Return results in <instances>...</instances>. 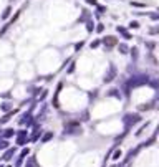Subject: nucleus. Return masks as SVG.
Segmentation results:
<instances>
[{
  "mask_svg": "<svg viewBox=\"0 0 159 167\" xmlns=\"http://www.w3.org/2000/svg\"><path fill=\"white\" fill-rule=\"evenodd\" d=\"M131 5H133V7H139V8H144V7H146V3H143V2H131Z\"/></svg>",
  "mask_w": 159,
  "mask_h": 167,
  "instance_id": "473e14b6",
  "label": "nucleus"
},
{
  "mask_svg": "<svg viewBox=\"0 0 159 167\" xmlns=\"http://www.w3.org/2000/svg\"><path fill=\"white\" fill-rule=\"evenodd\" d=\"M157 33H159V25L149 28V35H157Z\"/></svg>",
  "mask_w": 159,
  "mask_h": 167,
  "instance_id": "c85d7f7f",
  "label": "nucleus"
},
{
  "mask_svg": "<svg viewBox=\"0 0 159 167\" xmlns=\"http://www.w3.org/2000/svg\"><path fill=\"white\" fill-rule=\"evenodd\" d=\"M116 76H118V68L113 63H109V68H108V71H106V75L103 76V83H106V84L111 83Z\"/></svg>",
  "mask_w": 159,
  "mask_h": 167,
  "instance_id": "20e7f679",
  "label": "nucleus"
},
{
  "mask_svg": "<svg viewBox=\"0 0 159 167\" xmlns=\"http://www.w3.org/2000/svg\"><path fill=\"white\" fill-rule=\"evenodd\" d=\"M53 139V132L51 131H48V132H43V136H42V142H48V141H51Z\"/></svg>",
  "mask_w": 159,
  "mask_h": 167,
  "instance_id": "2eb2a0df",
  "label": "nucleus"
},
{
  "mask_svg": "<svg viewBox=\"0 0 159 167\" xmlns=\"http://www.w3.org/2000/svg\"><path fill=\"white\" fill-rule=\"evenodd\" d=\"M15 152H17V149H15V147H8L7 151H3L2 161H3V162H8V161H12V159H13V156H15Z\"/></svg>",
  "mask_w": 159,
  "mask_h": 167,
  "instance_id": "423d86ee",
  "label": "nucleus"
},
{
  "mask_svg": "<svg viewBox=\"0 0 159 167\" xmlns=\"http://www.w3.org/2000/svg\"><path fill=\"white\" fill-rule=\"evenodd\" d=\"M106 96H109V98H116V99H121V93H119V89L111 88V89H108V91H106Z\"/></svg>",
  "mask_w": 159,
  "mask_h": 167,
  "instance_id": "1a4fd4ad",
  "label": "nucleus"
},
{
  "mask_svg": "<svg viewBox=\"0 0 159 167\" xmlns=\"http://www.w3.org/2000/svg\"><path fill=\"white\" fill-rule=\"evenodd\" d=\"M28 154H30V149H28V147H23L22 152H20V157H27Z\"/></svg>",
  "mask_w": 159,
  "mask_h": 167,
  "instance_id": "7c9ffc66",
  "label": "nucleus"
},
{
  "mask_svg": "<svg viewBox=\"0 0 159 167\" xmlns=\"http://www.w3.org/2000/svg\"><path fill=\"white\" fill-rule=\"evenodd\" d=\"M17 111H10V113H5V114H3V116L2 118H0V124H5V122H8V121H10V119H12V116H13V114H15Z\"/></svg>",
  "mask_w": 159,
  "mask_h": 167,
  "instance_id": "9b49d317",
  "label": "nucleus"
},
{
  "mask_svg": "<svg viewBox=\"0 0 159 167\" xmlns=\"http://www.w3.org/2000/svg\"><path fill=\"white\" fill-rule=\"evenodd\" d=\"M118 50H119V53H121V55H128L131 48H129L126 43H119V45H118Z\"/></svg>",
  "mask_w": 159,
  "mask_h": 167,
  "instance_id": "ddd939ff",
  "label": "nucleus"
},
{
  "mask_svg": "<svg viewBox=\"0 0 159 167\" xmlns=\"http://www.w3.org/2000/svg\"><path fill=\"white\" fill-rule=\"evenodd\" d=\"M154 134H156V136L159 134V124H157V126H156V131H154Z\"/></svg>",
  "mask_w": 159,
  "mask_h": 167,
  "instance_id": "79ce46f5",
  "label": "nucleus"
},
{
  "mask_svg": "<svg viewBox=\"0 0 159 167\" xmlns=\"http://www.w3.org/2000/svg\"><path fill=\"white\" fill-rule=\"evenodd\" d=\"M129 28H133V30H136V28H139V22L133 20L131 23H129Z\"/></svg>",
  "mask_w": 159,
  "mask_h": 167,
  "instance_id": "72a5a7b5",
  "label": "nucleus"
},
{
  "mask_svg": "<svg viewBox=\"0 0 159 167\" xmlns=\"http://www.w3.org/2000/svg\"><path fill=\"white\" fill-rule=\"evenodd\" d=\"M86 28H88V32H93V23L88 22V23H86Z\"/></svg>",
  "mask_w": 159,
  "mask_h": 167,
  "instance_id": "58836bf2",
  "label": "nucleus"
},
{
  "mask_svg": "<svg viewBox=\"0 0 159 167\" xmlns=\"http://www.w3.org/2000/svg\"><path fill=\"white\" fill-rule=\"evenodd\" d=\"M0 109H2L3 113H10V111H13V106H12V103L5 101V103H2V104H0Z\"/></svg>",
  "mask_w": 159,
  "mask_h": 167,
  "instance_id": "f8f14e48",
  "label": "nucleus"
},
{
  "mask_svg": "<svg viewBox=\"0 0 159 167\" xmlns=\"http://www.w3.org/2000/svg\"><path fill=\"white\" fill-rule=\"evenodd\" d=\"M86 2H88L90 5H98V3H96V0H86Z\"/></svg>",
  "mask_w": 159,
  "mask_h": 167,
  "instance_id": "a19ab883",
  "label": "nucleus"
},
{
  "mask_svg": "<svg viewBox=\"0 0 159 167\" xmlns=\"http://www.w3.org/2000/svg\"><path fill=\"white\" fill-rule=\"evenodd\" d=\"M119 157H121V151H119V149H114V152H113V157H111V159H113V161H118Z\"/></svg>",
  "mask_w": 159,
  "mask_h": 167,
  "instance_id": "a878e982",
  "label": "nucleus"
},
{
  "mask_svg": "<svg viewBox=\"0 0 159 167\" xmlns=\"http://www.w3.org/2000/svg\"><path fill=\"white\" fill-rule=\"evenodd\" d=\"M101 45V40H99V38H98V40H93V41H91V43H90V46H91V48H98V46Z\"/></svg>",
  "mask_w": 159,
  "mask_h": 167,
  "instance_id": "bb28decb",
  "label": "nucleus"
},
{
  "mask_svg": "<svg viewBox=\"0 0 159 167\" xmlns=\"http://www.w3.org/2000/svg\"><path fill=\"white\" fill-rule=\"evenodd\" d=\"M0 167H2V165H0Z\"/></svg>",
  "mask_w": 159,
  "mask_h": 167,
  "instance_id": "49530a36",
  "label": "nucleus"
},
{
  "mask_svg": "<svg viewBox=\"0 0 159 167\" xmlns=\"http://www.w3.org/2000/svg\"><path fill=\"white\" fill-rule=\"evenodd\" d=\"M80 121H81V122H85V121H90V113H88V111H83V113H81V118H80Z\"/></svg>",
  "mask_w": 159,
  "mask_h": 167,
  "instance_id": "5701e85b",
  "label": "nucleus"
},
{
  "mask_svg": "<svg viewBox=\"0 0 159 167\" xmlns=\"http://www.w3.org/2000/svg\"><path fill=\"white\" fill-rule=\"evenodd\" d=\"M10 12H12V7H7L5 10H3V13H2V18H8L10 17Z\"/></svg>",
  "mask_w": 159,
  "mask_h": 167,
  "instance_id": "cd10ccee",
  "label": "nucleus"
},
{
  "mask_svg": "<svg viewBox=\"0 0 159 167\" xmlns=\"http://www.w3.org/2000/svg\"><path fill=\"white\" fill-rule=\"evenodd\" d=\"M141 121H143V118H141V114H139V113H126L123 116V124L126 126V129L133 127L134 124H138Z\"/></svg>",
  "mask_w": 159,
  "mask_h": 167,
  "instance_id": "f03ea898",
  "label": "nucleus"
},
{
  "mask_svg": "<svg viewBox=\"0 0 159 167\" xmlns=\"http://www.w3.org/2000/svg\"><path fill=\"white\" fill-rule=\"evenodd\" d=\"M152 18V20H159V13H151V15H149Z\"/></svg>",
  "mask_w": 159,
  "mask_h": 167,
  "instance_id": "ea45409f",
  "label": "nucleus"
},
{
  "mask_svg": "<svg viewBox=\"0 0 159 167\" xmlns=\"http://www.w3.org/2000/svg\"><path fill=\"white\" fill-rule=\"evenodd\" d=\"M129 53H131V56H133V61H136V60H138V48H136V46L129 50Z\"/></svg>",
  "mask_w": 159,
  "mask_h": 167,
  "instance_id": "393cba45",
  "label": "nucleus"
},
{
  "mask_svg": "<svg viewBox=\"0 0 159 167\" xmlns=\"http://www.w3.org/2000/svg\"><path fill=\"white\" fill-rule=\"evenodd\" d=\"M124 83H126L129 88L144 86V84H149V76L148 75H134V76H129Z\"/></svg>",
  "mask_w": 159,
  "mask_h": 167,
  "instance_id": "f257e3e1",
  "label": "nucleus"
},
{
  "mask_svg": "<svg viewBox=\"0 0 159 167\" xmlns=\"http://www.w3.org/2000/svg\"><path fill=\"white\" fill-rule=\"evenodd\" d=\"M149 84H151V86H154L156 89H159V79H154V81L149 79Z\"/></svg>",
  "mask_w": 159,
  "mask_h": 167,
  "instance_id": "f704fd0d",
  "label": "nucleus"
},
{
  "mask_svg": "<svg viewBox=\"0 0 159 167\" xmlns=\"http://www.w3.org/2000/svg\"><path fill=\"white\" fill-rule=\"evenodd\" d=\"M25 167H37V159L35 157H28L25 162Z\"/></svg>",
  "mask_w": 159,
  "mask_h": 167,
  "instance_id": "6ab92c4d",
  "label": "nucleus"
},
{
  "mask_svg": "<svg viewBox=\"0 0 159 167\" xmlns=\"http://www.w3.org/2000/svg\"><path fill=\"white\" fill-rule=\"evenodd\" d=\"M101 45H104L108 50H111L113 46L118 45V38L116 36H104L103 40H101Z\"/></svg>",
  "mask_w": 159,
  "mask_h": 167,
  "instance_id": "39448f33",
  "label": "nucleus"
},
{
  "mask_svg": "<svg viewBox=\"0 0 159 167\" xmlns=\"http://www.w3.org/2000/svg\"><path fill=\"white\" fill-rule=\"evenodd\" d=\"M148 126H149V122H144V124H143V126H141V127H139V129H138L136 132H134V136H136V137H139V136H141V134H143V131H144V129H146V127H148Z\"/></svg>",
  "mask_w": 159,
  "mask_h": 167,
  "instance_id": "412c9836",
  "label": "nucleus"
},
{
  "mask_svg": "<svg viewBox=\"0 0 159 167\" xmlns=\"http://www.w3.org/2000/svg\"><path fill=\"white\" fill-rule=\"evenodd\" d=\"M15 136H17V141H20V139H28V131H27V129H22V131H18Z\"/></svg>",
  "mask_w": 159,
  "mask_h": 167,
  "instance_id": "4468645a",
  "label": "nucleus"
},
{
  "mask_svg": "<svg viewBox=\"0 0 159 167\" xmlns=\"http://www.w3.org/2000/svg\"><path fill=\"white\" fill-rule=\"evenodd\" d=\"M95 30L98 32V33H103V32H104V25H103V23H98V25H96V28H95Z\"/></svg>",
  "mask_w": 159,
  "mask_h": 167,
  "instance_id": "2f4dec72",
  "label": "nucleus"
},
{
  "mask_svg": "<svg viewBox=\"0 0 159 167\" xmlns=\"http://www.w3.org/2000/svg\"><path fill=\"white\" fill-rule=\"evenodd\" d=\"M61 89H63V83L60 81V83L56 84V93H55V94H60V91H61Z\"/></svg>",
  "mask_w": 159,
  "mask_h": 167,
  "instance_id": "e433bc0d",
  "label": "nucleus"
},
{
  "mask_svg": "<svg viewBox=\"0 0 159 167\" xmlns=\"http://www.w3.org/2000/svg\"><path fill=\"white\" fill-rule=\"evenodd\" d=\"M65 134H71V136H80L83 134V129L80 126V121H68L65 124Z\"/></svg>",
  "mask_w": 159,
  "mask_h": 167,
  "instance_id": "7ed1b4c3",
  "label": "nucleus"
},
{
  "mask_svg": "<svg viewBox=\"0 0 159 167\" xmlns=\"http://www.w3.org/2000/svg\"><path fill=\"white\" fill-rule=\"evenodd\" d=\"M75 70H76V63H75V61H71L70 66H68V70H66V73L71 75V73H75Z\"/></svg>",
  "mask_w": 159,
  "mask_h": 167,
  "instance_id": "b1692460",
  "label": "nucleus"
},
{
  "mask_svg": "<svg viewBox=\"0 0 159 167\" xmlns=\"http://www.w3.org/2000/svg\"><path fill=\"white\" fill-rule=\"evenodd\" d=\"M156 134H154V136H151V137H149V139L146 141V142H143V146L144 147H149V146H152V144H156Z\"/></svg>",
  "mask_w": 159,
  "mask_h": 167,
  "instance_id": "f3484780",
  "label": "nucleus"
},
{
  "mask_svg": "<svg viewBox=\"0 0 159 167\" xmlns=\"http://www.w3.org/2000/svg\"><path fill=\"white\" fill-rule=\"evenodd\" d=\"M151 108H154V101H151V103H146L144 106H139L138 109H139V111H149Z\"/></svg>",
  "mask_w": 159,
  "mask_h": 167,
  "instance_id": "aec40b11",
  "label": "nucleus"
},
{
  "mask_svg": "<svg viewBox=\"0 0 159 167\" xmlns=\"http://www.w3.org/2000/svg\"><path fill=\"white\" fill-rule=\"evenodd\" d=\"M83 45H85V41H78V43L75 45V50H76V51H80V50H81V46H83Z\"/></svg>",
  "mask_w": 159,
  "mask_h": 167,
  "instance_id": "4c0bfd02",
  "label": "nucleus"
},
{
  "mask_svg": "<svg viewBox=\"0 0 159 167\" xmlns=\"http://www.w3.org/2000/svg\"><path fill=\"white\" fill-rule=\"evenodd\" d=\"M46 89H42V93H40V96H38V99H40V101H42V99H45L46 98Z\"/></svg>",
  "mask_w": 159,
  "mask_h": 167,
  "instance_id": "c9c22d12",
  "label": "nucleus"
},
{
  "mask_svg": "<svg viewBox=\"0 0 159 167\" xmlns=\"http://www.w3.org/2000/svg\"><path fill=\"white\" fill-rule=\"evenodd\" d=\"M106 12V7L104 5H96V17H99L101 13Z\"/></svg>",
  "mask_w": 159,
  "mask_h": 167,
  "instance_id": "4be33fe9",
  "label": "nucleus"
},
{
  "mask_svg": "<svg viewBox=\"0 0 159 167\" xmlns=\"http://www.w3.org/2000/svg\"><path fill=\"white\" fill-rule=\"evenodd\" d=\"M10 147V142L7 139H0V151H7Z\"/></svg>",
  "mask_w": 159,
  "mask_h": 167,
  "instance_id": "a211bd4d",
  "label": "nucleus"
},
{
  "mask_svg": "<svg viewBox=\"0 0 159 167\" xmlns=\"http://www.w3.org/2000/svg\"><path fill=\"white\" fill-rule=\"evenodd\" d=\"M116 167H126V164H124V162H121V164H118Z\"/></svg>",
  "mask_w": 159,
  "mask_h": 167,
  "instance_id": "37998d69",
  "label": "nucleus"
},
{
  "mask_svg": "<svg viewBox=\"0 0 159 167\" xmlns=\"http://www.w3.org/2000/svg\"><path fill=\"white\" fill-rule=\"evenodd\" d=\"M131 89L133 88H129L126 83H123V94L126 96V99H129V96H131Z\"/></svg>",
  "mask_w": 159,
  "mask_h": 167,
  "instance_id": "dca6fc26",
  "label": "nucleus"
},
{
  "mask_svg": "<svg viewBox=\"0 0 159 167\" xmlns=\"http://www.w3.org/2000/svg\"><path fill=\"white\" fill-rule=\"evenodd\" d=\"M116 30H118V33H121V36H123V38H126V40H131V38H133V36H131V33H129L124 27H116Z\"/></svg>",
  "mask_w": 159,
  "mask_h": 167,
  "instance_id": "9d476101",
  "label": "nucleus"
},
{
  "mask_svg": "<svg viewBox=\"0 0 159 167\" xmlns=\"http://www.w3.org/2000/svg\"><path fill=\"white\" fill-rule=\"evenodd\" d=\"M23 161H25V157H20V156H18V157H17V161H15V167L23 165Z\"/></svg>",
  "mask_w": 159,
  "mask_h": 167,
  "instance_id": "c756f323",
  "label": "nucleus"
},
{
  "mask_svg": "<svg viewBox=\"0 0 159 167\" xmlns=\"http://www.w3.org/2000/svg\"><path fill=\"white\" fill-rule=\"evenodd\" d=\"M7 167H12V165H7Z\"/></svg>",
  "mask_w": 159,
  "mask_h": 167,
  "instance_id": "a18cd8bd",
  "label": "nucleus"
},
{
  "mask_svg": "<svg viewBox=\"0 0 159 167\" xmlns=\"http://www.w3.org/2000/svg\"><path fill=\"white\" fill-rule=\"evenodd\" d=\"M109 167H116V165H114V164H111V165H109Z\"/></svg>",
  "mask_w": 159,
  "mask_h": 167,
  "instance_id": "c03bdc74",
  "label": "nucleus"
},
{
  "mask_svg": "<svg viewBox=\"0 0 159 167\" xmlns=\"http://www.w3.org/2000/svg\"><path fill=\"white\" fill-rule=\"evenodd\" d=\"M17 134V131L15 129H12V127H7V129H3L2 131V139H10V137H13V136H15Z\"/></svg>",
  "mask_w": 159,
  "mask_h": 167,
  "instance_id": "6e6552de",
  "label": "nucleus"
},
{
  "mask_svg": "<svg viewBox=\"0 0 159 167\" xmlns=\"http://www.w3.org/2000/svg\"><path fill=\"white\" fill-rule=\"evenodd\" d=\"M42 136H43V129H40V127H35V131L32 132V136L28 137V141H30V142H37L38 139H42Z\"/></svg>",
  "mask_w": 159,
  "mask_h": 167,
  "instance_id": "0eeeda50",
  "label": "nucleus"
}]
</instances>
